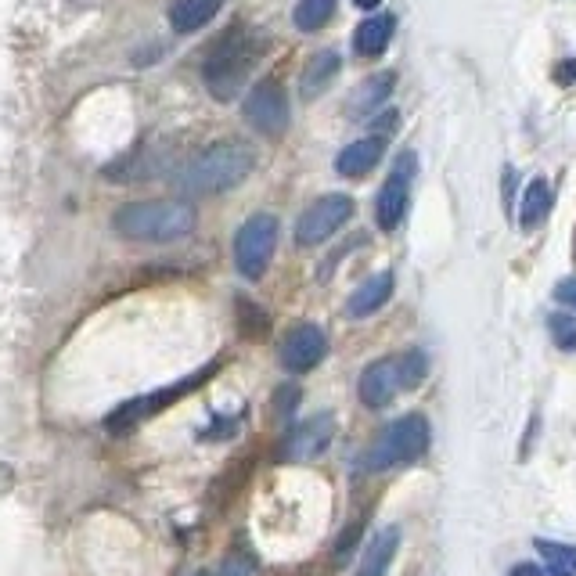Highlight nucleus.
Instances as JSON below:
<instances>
[{
    "label": "nucleus",
    "mask_w": 576,
    "mask_h": 576,
    "mask_svg": "<svg viewBox=\"0 0 576 576\" xmlns=\"http://www.w3.org/2000/svg\"><path fill=\"white\" fill-rule=\"evenodd\" d=\"M263 54V36L256 29L231 26L202 62V83L216 101H234L242 94L249 72Z\"/></svg>",
    "instance_id": "1"
},
{
    "label": "nucleus",
    "mask_w": 576,
    "mask_h": 576,
    "mask_svg": "<svg viewBox=\"0 0 576 576\" xmlns=\"http://www.w3.org/2000/svg\"><path fill=\"white\" fill-rule=\"evenodd\" d=\"M112 231L126 242H177L195 231V206L184 198H144L112 213Z\"/></svg>",
    "instance_id": "2"
},
{
    "label": "nucleus",
    "mask_w": 576,
    "mask_h": 576,
    "mask_svg": "<svg viewBox=\"0 0 576 576\" xmlns=\"http://www.w3.org/2000/svg\"><path fill=\"white\" fill-rule=\"evenodd\" d=\"M256 170V152L245 141H220L209 144L206 152H198L195 159L180 173V191L191 195H224V191L238 188L249 173Z\"/></svg>",
    "instance_id": "3"
},
{
    "label": "nucleus",
    "mask_w": 576,
    "mask_h": 576,
    "mask_svg": "<svg viewBox=\"0 0 576 576\" xmlns=\"http://www.w3.org/2000/svg\"><path fill=\"white\" fill-rule=\"evenodd\" d=\"M425 450H429V422L422 414H404L378 432V440L364 454V468L382 472V468L407 465V461L422 458Z\"/></svg>",
    "instance_id": "4"
},
{
    "label": "nucleus",
    "mask_w": 576,
    "mask_h": 576,
    "mask_svg": "<svg viewBox=\"0 0 576 576\" xmlns=\"http://www.w3.org/2000/svg\"><path fill=\"white\" fill-rule=\"evenodd\" d=\"M278 249V216L256 213L234 234V267L249 281H260L270 267V256Z\"/></svg>",
    "instance_id": "5"
},
{
    "label": "nucleus",
    "mask_w": 576,
    "mask_h": 576,
    "mask_svg": "<svg viewBox=\"0 0 576 576\" xmlns=\"http://www.w3.org/2000/svg\"><path fill=\"white\" fill-rule=\"evenodd\" d=\"M245 123L263 137H281L292 123V108H288V94L278 80H260L249 90V98L242 105Z\"/></svg>",
    "instance_id": "6"
},
{
    "label": "nucleus",
    "mask_w": 576,
    "mask_h": 576,
    "mask_svg": "<svg viewBox=\"0 0 576 576\" xmlns=\"http://www.w3.org/2000/svg\"><path fill=\"white\" fill-rule=\"evenodd\" d=\"M353 216V198L350 195H324L314 206H306L296 224V245L314 249V245L328 242L346 220Z\"/></svg>",
    "instance_id": "7"
},
{
    "label": "nucleus",
    "mask_w": 576,
    "mask_h": 576,
    "mask_svg": "<svg viewBox=\"0 0 576 576\" xmlns=\"http://www.w3.org/2000/svg\"><path fill=\"white\" fill-rule=\"evenodd\" d=\"M411 173H414V155H400V166L389 173V180L378 191L375 202V220L382 231H396L407 213V195H411Z\"/></svg>",
    "instance_id": "8"
},
{
    "label": "nucleus",
    "mask_w": 576,
    "mask_h": 576,
    "mask_svg": "<svg viewBox=\"0 0 576 576\" xmlns=\"http://www.w3.org/2000/svg\"><path fill=\"white\" fill-rule=\"evenodd\" d=\"M360 400L368 407H386L400 389H407V378H404V360L400 357H386V360H375L364 368L360 375Z\"/></svg>",
    "instance_id": "9"
},
{
    "label": "nucleus",
    "mask_w": 576,
    "mask_h": 576,
    "mask_svg": "<svg viewBox=\"0 0 576 576\" xmlns=\"http://www.w3.org/2000/svg\"><path fill=\"white\" fill-rule=\"evenodd\" d=\"M213 368H216V364H209L202 375L184 378V382H177V386H170V389H159V393H152V396H141V400H130V404H123L116 414H108V429L123 432V429H130V425L141 422V418H148V414H155L159 407H170V400H177V396H184L188 389H195L198 382H206Z\"/></svg>",
    "instance_id": "10"
},
{
    "label": "nucleus",
    "mask_w": 576,
    "mask_h": 576,
    "mask_svg": "<svg viewBox=\"0 0 576 576\" xmlns=\"http://www.w3.org/2000/svg\"><path fill=\"white\" fill-rule=\"evenodd\" d=\"M328 353V339L317 324H296L281 342V364L288 371H310L317 368Z\"/></svg>",
    "instance_id": "11"
},
{
    "label": "nucleus",
    "mask_w": 576,
    "mask_h": 576,
    "mask_svg": "<svg viewBox=\"0 0 576 576\" xmlns=\"http://www.w3.org/2000/svg\"><path fill=\"white\" fill-rule=\"evenodd\" d=\"M332 432H335L332 414H314V418H306V422L288 436V443H285L288 458H296V461L317 458V454L332 443Z\"/></svg>",
    "instance_id": "12"
},
{
    "label": "nucleus",
    "mask_w": 576,
    "mask_h": 576,
    "mask_svg": "<svg viewBox=\"0 0 576 576\" xmlns=\"http://www.w3.org/2000/svg\"><path fill=\"white\" fill-rule=\"evenodd\" d=\"M382 152H386V141H382V137H364V141H353L339 152L335 170H339L342 177H364V173H371L378 162H382Z\"/></svg>",
    "instance_id": "13"
},
{
    "label": "nucleus",
    "mask_w": 576,
    "mask_h": 576,
    "mask_svg": "<svg viewBox=\"0 0 576 576\" xmlns=\"http://www.w3.org/2000/svg\"><path fill=\"white\" fill-rule=\"evenodd\" d=\"M389 296H393V274H375V278H368L346 299V314H350L353 321L371 317L375 310H382V306L389 303Z\"/></svg>",
    "instance_id": "14"
},
{
    "label": "nucleus",
    "mask_w": 576,
    "mask_h": 576,
    "mask_svg": "<svg viewBox=\"0 0 576 576\" xmlns=\"http://www.w3.org/2000/svg\"><path fill=\"white\" fill-rule=\"evenodd\" d=\"M393 87H396V72H375V76H368V80L353 90L350 116H371V112H378V108L389 101Z\"/></svg>",
    "instance_id": "15"
},
{
    "label": "nucleus",
    "mask_w": 576,
    "mask_h": 576,
    "mask_svg": "<svg viewBox=\"0 0 576 576\" xmlns=\"http://www.w3.org/2000/svg\"><path fill=\"white\" fill-rule=\"evenodd\" d=\"M396 29V18L393 15H371L364 18L357 26V33H353V51L360 54V58H378V54L389 47V36H393Z\"/></svg>",
    "instance_id": "16"
},
{
    "label": "nucleus",
    "mask_w": 576,
    "mask_h": 576,
    "mask_svg": "<svg viewBox=\"0 0 576 576\" xmlns=\"http://www.w3.org/2000/svg\"><path fill=\"white\" fill-rule=\"evenodd\" d=\"M551 206H555V188H551L548 177H537L526 188V195H522V209H519V220L526 231H537L544 220H548Z\"/></svg>",
    "instance_id": "17"
},
{
    "label": "nucleus",
    "mask_w": 576,
    "mask_h": 576,
    "mask_svg": "<svg viewBox=\"0 0 576 576\" xmlns=\"http://www.w3.org/2000/svg\"><path fill=\"white\" fill-rule=\"evenodd\" d=\"M224 8V0H173L170 26L177 33H195V29L209 26V18Z\"/></svg>",
    "instance_id": "18"
},
{
    "label": "nucleus",
    "mask_w": 576,
    "mask_h": 576,
    "mask_svg": "<svg viewBox=\"0 0 576 576\" xmlns=\"http://www.w3.org/2000/svg\"><path fill=\"white\" fill-rule=\"evenodd\" d=\"M396 548H400V530H396V526L375 533V540L364 548V558H360V573L357 576H386Z\"/></svg>",
    "instance_id": "19"
},
{
    "label": "nucleus",
    "mask_w": 576,
    "mask_h": 576,
    "mask_svg": "<svg viewBox=\"0 0 576 576\" xmlns=\"http://www.w3.org/2000/svg\"><path fill=\"white\" fill-rule=\"evenodd\" d=\"M339 65H342V58L335 51H317L303 69V98L306 101L321 98L324 90H328V83L335 80Z\"/></svg>",
    "instance_id": "20"
},
{
    "label": "nucleus",
    "mask_w": 576,
    "mask_h": 576,
    "mask_svg": "<svg viewBox=\"0 0 576 576\" xmlns=\"http://www.w3.org/2000/svg\"><path fill=\"white\" fill-rule=\"evenodd\" d=\"M335 4L339 0H299L292 18H296V29L303 33H317V29L328 26V18L335 15Z\"/></svg>",
    "instance_id": "21"
},
{
    "label": "nucleus",
    "mask_w": 576,
    "mask_h": 576,
    "mask_svg": "<svg viewBox=\"0 0 576 576\" xmlns=\"http://www.w3.org/2000/svg\"><path fill=\"white\" fill-rule=\"evenodd\" d=\"M537 551L544 555V562H548L551 569H558V573H566V576L576 573V548H573V544H558V540H537Z\"/></svg>",
    "instance_id": "22"
},
{
    "label": "nucleus",
    "mask_w": 576,
    "mask_h": 576,
    "mask_svg": "<svg viewBox=\"0 0 576 576\" xmlns=\"http://www.w3.org/2000/svg\"><path fill=\"white\" fill-rule=\"evenodd\" d=\"M548 332L555 339L558 350H576V317L573 314H548Z\"/></svg>",
    "instance_id": "23"
},
{
    "label": "nucleus",
    "mask_w": 576,
    "mask_h": 576,
    "mask_svg": "<svg viewBox=\"0 0 576 576\" xmlns=\"http://www.w3.org/2000/svg\"><path fill=\"white\" fill-rule=\"evenodd\" d=\"M220 576H260V562H256L249 551H231V555L220 562Z\"/></svg>",
    "instance_id": "24"
},
{
    "label": "nucleus",
    "mask_w": 576,
    "mask_h": 576,
    "mask_svg": "<svg viewBox=\"0 0 576 576\" xmlns=\"http://www.w3.org/2000/svg\"><path fill=\"white\" fill-rule=\"evenodd\" d=\"M508 576H566V573H558L551 566H515Z\"/></svg>",
    "instance_id": "25"
},
{
    "label": "nucleus",
    "mask_w": 576,
    "mask_h": 576,
    "mask_svg": "<svg viewBox=\"0 0 576 576\" xmlns=\"http://www.w3.org/2000/svg\"><path fill=\"white\" fill-rule=\"evenodd\" d=\"M555 299H558V303H566V306H576V278L562 281V285L555 288Z\"/></svg>",
    "instance_id": "26"
},
{
    "label": "nucleus",
    "mask_w": 576,
    "mask_h": 576,
    "mask_svg": "<svg viewBox=\"0 0 576 576\" xmlns=\"http://www.w3.org/2000/svg\"><path fill=\"white\" fill-rule=\"evenodd\" d=\"M555 80H558V83H573V80H576V58H566V62H558Z\"/></svg>",
    "instance_id": "27"
},
{
    "label": "nucleus",
    "mask_w": 576,
    "mask_h": 576,
    "mask_svg": "<svg viewBox=\"0 0 576 576\" xmlns=\"http://www.w3.org/2000/svg\"><path fill=\"white\" fill-rule=\"evenodd\" d=\"M353 4H357V8H364V11H371V8H378L382 0H353Z\"/></svg>",
    "instance_id": "28"
},
{
    "label": "nucleus",
    "mask_w": 576,
    "mask_h": 576,
    "mask_svg": "<svg viewBox=\"0 0 576 576\" xmlns=\"http://www.w3.org/2000/svg\"><path fill=\"white\" fill-rule=\"evenodd\" d=\"M191 576H209V573H191Z\"/></svg>",
    "instance_id": "29"
}]
</instances>
